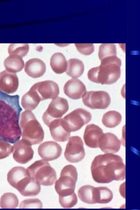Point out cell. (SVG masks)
Instances as JSON below:
<instances>
[{
	"label": "cell",
	"mask_w": 140,
	"mask_h": 210,
	"mask_svg": "<svg viewBox=\"0 0 140 210\" xmlns=\"http://www.w3.org/2000/svg\"><path fill=\"white\" fill-rule=\"evenodd\" d=\"M103 134L102 130L98 126L93 124L88 125L83 135L85 143L90 148H99V142Z\"/></svg>",
	"instance_id": "19"
},
{
	"label": "cell",
	"mask_w": 140,
	"mask_h": 210,
	"mask_svg": "<svg viewBox=\"0 0 140 210\" xmlns=\"http://www.w3.org/2000/svg\"><path fill=\"white\" fill-rule=\"evenodd\" d=\"M41 101L37 93L31 88L22 97L21 104L24 109L31 111L34 109Z\"/></svg>",
	"instance_id": "22"
},
{
	"label": "cell",
	"mask_w": 140,
	"mask_h": 210,
	"mask_svg": "<svg viewBox=\"0 0 140 210\" xmlns=\"http://www.w3.org/2000/svg\"><path fill=\"white\" fill-rule=\"evenodd\" d=\"M90 113L81 108L76 109L62 118L63 125L69 132H75L80 129L91 120Z\"/></svg>",
	"instance_id": "9"
},
{
	"label": "cell",
	"mask_w": 140,
	"mask_h": 210,
	"mask_svg": "<svg viewBox=\"0 0 140 210\" xmlns=\"http://www.w3.org/2000/svg\"><path fill=\"white\" fill-rule=\"evenodd\" d=\"M29 49V45L27 43L10 44L8 48L10 55H15L23 57L28 53Z\"/></svg>",
	"instance_id": "28"
},
{
	"label": "cell",
	"mask_w": 140,
	"mask_h": 210,
	"mask_svg": "<svg viewBox=\"0 0 140 210\" xmlns=\"http://www.w3.org/2000/svg\"><path fill=\"white\" fill-rule=\"evenodd\" d=\"M78 52L82 54L88 55L94 51V47L92 43H75Z\"/></svg>",
	"instance_id": "33"
},
{
	"label": "cell",
	"mask_w": 140,
	"mask_h": 210,
	"mask_svg": "<svg viewBox=\"0 0 140 210\" xmlns=\"http://www.w3.org/2000/svg\"><path fill=\"white\" fill-rule=\"evenodd\" d=\"M69 108L68 103L66 99L57 97L52 99L43 115L44 123L48 127L52 120L62 117L68 111Z\"/></svg>",
	"instance_id": "10"
},
{
	"label": "cell",
	"mask_w": 140,
	"mask_h": 210,
	"mask_svg": "<svg viewBox=\"0 0 140 210\" xmlns=\"http://www.w3.org/2000/svg\"><path fill=\"white\" fill-rule=\"evenodd\" d=\"M65 94L73 99H78L83 97L86 92L84 83L78 79H72L68 80L63 88Z\"/></svg>",
	"instance_id": "17"
},
{
	"label": "cell",
	"mask_w": 140,
	"mask_h": 210,
	"mask_svg": "<svg viewBox=\"0 0 140 210\" xmlns=\"http://www.w3.org/2000/svg\"><path fill=\"white\" fill-rule=\"evenodd\" d=\"M77 178V172L74 166L69 164L64 167L55 185V190L59 197L67 196L74 193Z\"/></svg>",
	"instance_id": "8"
},
{
	"label": "cell",
	"mask_w": 140,
	"mask_h": 210,
	"mask_svg": "<svg viewBox=\"0 0 140 210\" xmlns=\"http://www.w3.org/2000/svg\"><path fill=\"white\" fill-rule=\"evenodd\" d=\"M31 145L22 139L18 140L13 145V157L17 162L27 163L33 158L34 151Z\"/></svg>",
	"instance_id": "14"
},
{
	"label": "cell",
	"mask_w": 140,
	"mask_h": 210,
	"mask_svg": "<svg viewBox=\"0 0 140 210\" xmlns=\"http://www.w3.org/2000/svg\"><path fill=\"white\" fill-rule=\"evenodd\" d=\"M19 79L15 73L4 70L0 73V90L7 94L15 92L19 86Z\"/></svg>",
	"instance_id": "16"
},
{
	"label": "cell",
	"mask_w": 140,
	"mask_h": 210,
	"mask_svg": "<svg viewBox=\"0 0 140 210\" xmlns=\"http://www.w3.org/2000/svg\"><path fill=\"white\" fill-rule=\"evenodd\" d=\"M77 198L75 193L67 196L59 197V202L64 208H69L73 207L77 203Z\"/></svg>",
	"instance_id": "30"
},
{
	"label": "cell",
	"mask_w": 140,
	"mask_h": 210,
	"mask_svg": "<svg viewBox=\"0 0 140 210\" xmlns=\"http://www.w3.org/2000/svg\"><path fill=\"white\" fill-rule=\"evenodd\" d=\"M78 195L81 201L90 204L107 203L113 198V193L108 188L95 187L89 185L80 187L78 191Z\"/></svg>",
	"instance_id": "7"
},
{
	"label": "cell",
	"mask_w": 140,
	"mask_h": 210,
	"mask_svg": "<svg viewBox=\"0 0 140 210\" xmlns=\"http://www.w3.org/2000/svg\"><path fill=\"white\" fill-rule=\"evenodd\" d=\"M20 124L23 140L31 146L39 144L43 141L44 131L31 111L26 110L21 113Z\"/></svg>",
	"instance_id": "5"
},
{
	"label": "cell",
	"mask_w": 140,
	"mask_h": 210,
	"mask_svg": "<svg viewBox=\"0 0 140 210\" xmlns=\"http://www.w3.org/2000/svg\"><path fill=\"white\" fill-rule=\"evenodd\" d=\"M28 175L40 185L50 186L54 184L56 179V173L47 161H36L26 169Z\"/></svg>",
	"instance_id": "6"
},
{
	"label": "cell",
	"mask_w": 140,
	"mask_h": 210,
	"mask_svg": "<svg viewBox=\"0 0 140 210\" xmlns=\"http://www.w3.org/2000/svg\"><path fill=\"white\" fill-rule=\"evenodd\" d=\"M101 60L99 66L93 68L88 71L89 79L102 85H110L116 82L120 76V60L116 56H113Z\"/></svg>",
	"instance_id": "3"
},
{
	"label": "cell",
	"mask_w": 140,
	"mask_h": 210,
	"mask_svg": "<svg viewBox=\"0 0 140 210\" xmlns=\"http://www.w3.org/2000/svg\"><path fill=\"white\" fill-rule=\"evenodd\" d=\"M4 66L7 71L15 73L21 71L24 66L22 57L17 55H10L4 61Z\"/></svg>",
	"instance_id": "24"
},
{
	"label": "cell",
	"mask_w": 140,
	"mask_h": 210,
	"mask_svg": "<svg viewBox=\"0 0 140 210\" xmlns=\"http://www.w3.org/2000/svg\"><path fill=\"white\" fill-rule=\"evenodd\" d=\"M91 169L93 178L99 183L122 180L125 177V167L122 158L111 153L96 156L92 163Z\"/></svg>",
	"instance_id": "2"
},
{
	"label": "cell",
	"mask_w": 140,
	"mask_h": 210,
	"mask_svg": "<svg viewBox=\"0 0 140 210\" xmlns=\"http://www.w3.org/2000/svg\"><path fill=\"white\" fill-rule=\"evenodd\" d=\"M121 142L117 136L110 132L103 134L99 140V148L106 153H113L118 152Z\"/></svg>",
	"instance_id": "18"
},
{
	"label": "cell",
	"mask_w": 140,
	"mask_h": 210,
	"mask_svg": "<svg viewBox=\"0 0 140 210\" xmlns=\"http://www.w3.org/2000/svg\"><path fill=\"white\" fill-rule=\"evenodd\" d=\"M13 146L8 142L0 140V159L8 156L13 152Z\"/></svg>",
	"instance_id": "32"
},
{
	"label": "cell",
	"mask_w": 140,
	"mask_h": 210,
	"mask_svg": "<svg viewBox=\"0 0 140 210\" xmlns=\"http://www.w3.org/2000/svg\"><path fill=\"white\" fill-rule=\"evenodd\" d=\"M66 74L71 77L76 78L80 76L84 70L83 62L77 58H71L68 61Z\"/></svg>",
	"instance_id": "25"
},
{
	"label": "cell",
	"mask_w": 140,
	"mask_h": 210,
	"mask_svg": "<svg viewBox=\"0 0 140 210\" xmlns=\"http://www.w3.org/2000/svg\"><path fill=\"white\" fill-rule=\"evenodd\" d=\"M38 151L42 159L50 161L59 158L62 154V149L61 146L56 142L48 141L41 144L38 146Z\"/></svg>",
	"instance_id": "15"
},
{
	"label": "cell",
	"mask_w": 140,
	"mask_h": 210,
	"mask_svg": "<svg viewBox=\"0 0 140 210\" xmlns=\"http://www.w3.org/2000/svg\"><path fill=\"white\" fill-rule=\"evenodd\" d=\"M66 159L69 162L77 163L82 160L85 155L83 142L78 136L69 138L64 153Z\"/></svg>",
	"instance_id": "12"
},
{
	"label": "cell",
	"mask_w": 140,
	"mask_h": 210,
	"mask_svg": "<svg viewBox=\"0 0 140 210\" xmlns=\"http://www.w3.org/2000/svg\"><path fill=\"white\" fill-rule=\"evenodd\" d=\"M51 136L56 141L64 142L67 141L70 135V132L64 127L62 118L54 120L48 126Z\"/></svg>",
	"instance_id": "20"
},
{
	"label": "cell",
	"mask_w": 140,
	"mask_h": 210,
	"mask_svg": "<svg viewBox=\"0 0 140 210\" xmlns=\"http://www.w3.org/2000/svg\"><path fill=\"white\" fill-rule=\"evenodd\" d=\"M22 110L19 95H10L0 90V140L14 144L20 139L19 122Z\"/></svg>",
	"instance_id": "1"
},
{
	"label": "cell",
	"mask_w": 140,
	"mask_h": 210,
	"mask_svg": "<svg viewBox=\"0 0 140 210\" xmlns=\"http://www.w3.org/2000/svg\"><path fill=\"white\" fill-rule=\"evenodd\" d=\"M50 64L53 71L57 74L65 72L67 67L66 58L61 52H56L53 54L50 58Z\"/></svg>",
	"instance_id": "23"
},
{
	"label": "cell",
	"mask_w": 140,
	"mask_h": 210,
	"mask_svg": "<svg viewBox=\"0 0 140 210\" xmlns=\"http://www.w3.org/2000/svg\"><path fill=\"white\" fill-rule=\"evenodd\" d=\"M42 202L38 199H29L22 202L19 206L20 208H41Z\"/></svg>",
	"instance_id": "31"
},
{
	"label": "cell",
	"mask_w": 140,
	"mask_h": 210,
	"mask_svg": "<svg viewBox=\"0 0 140 210\" xmlns=\"http://www.w3.org/2000/svg\"><path fill=\"white\" fill-rule=\"evenodd\" d=\"M82 97L85 105L92 109H106L111 102L110 95L104 91L87 92Z\"/></svg>",
	"instance_id": "11"
},
{
	"label": "cell",
	"mask_w": 140,
	"mask_h": 210,
	"mask_svg": "<svg viewBox=\"0 0 140 210\" xmlns=\"http://www.w3.org/2000/svg\"><path fill=\"white\" fill-rule=\"evenodd\" d=\"M98 55L101 60L107 57L116 56L115 45L113 43L102 44L99 47Z\"/></svg>",
	"instance_id": "29"
},
{
	"label": "cell",
	"mask_w": 140,
	"mask_h": 210,
	"mask_svg": "<svg viewBox=\"0 0 140 210\" xmlns=\"http://www.w3.org/2000/svg\"><path fill=\"white\" fill-rule=\"evenodd\" d=\"M31 88L36 92L41 101L48 99H55L60 93L58 85L51 80L38 82L34 84Z\"/></svg>",
	"instance_id": "13"
},
{
	"label": "cell",
	"mask_w": 140,
	"mask_h": 210,
	"mask_svg": "<svg viewBox=\"0 0 140 210\" xmlns=\"http://www.w3.org/2000/svg\"><path fill=\"white\" fill-rule=\"evenodd\" d=\"M121 120L122 116L119 112L115 111H110L104 115L102 122L106 127L113 128L119 125Z\"/></svg>",
	"instance_id": "26"
},
{
	"label": "cell",
	"mask_w": 140,
	"mask_h": 210,
	"mask_svg": "<svg viewBox=\"0 0 140 210\" xmlns=\"http://www.w3.org/2000/svg\"><path fill=\"white\" fill-rule=\"evenodd\" d=\"M24 70L28 76L33 78H37L44 74L46 66L45 63L41 59L33 58L26 62Z\"/></svg>",
	"instance_id": "21"
},
{
	"label": "cell",
	"mask_w": 140,
	"mask_h": 210,
	"mask_svg": "<svg viewBox=\"0 0 140 210\" xmlns=\"http://www.w3.org/2000/svg\"><path fill=\"white\" fill-rule=\"evenodd\" d=\"M7 181L13 188L24 196L38 195L41 190L40 185L28 174L26 169L22 167H13L7 174Z\"/></svg>",
	"instance_id": "4"
},
{
	"label": "cell",
	"mask_w": 140,
	"mask_h": 210,
	"mask_svg": "<svg viewBox=\"0 0 140 210\" xmlns=\"http://www.w3.org/2000/svg\"><path fill=\"white\" fill-rule=\"evenodd\" d=\"M19 200L17 196L14 194L7 192L4 194L1 197L0 201V206L2 209H14L17 207Z\"/></svg>",
	"instance_id": "27"
}]
</instances>
